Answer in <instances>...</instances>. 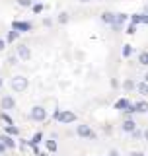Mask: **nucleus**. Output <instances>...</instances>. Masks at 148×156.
<instances>
[{
  "mask_svg": "<svg viewBox=\"0 0 148 156\" xmlns=\"http://www.w3.org/2000/svg\"><path fill=\"white\" fill-rule=\"evenodd\" d=\"M10 84H12V90L14 92H26L27 90V86H29V82H27V78L26 76H22V74H16L12 78V82H10Z\"/></svg>",
  "mask_w": 148,
  "mask_h": 156,
  "instance_id": "f257e3e1",
  "label": "nucleus"
},
{
  "mask_svg": "<svg viewBox=\"0 0 148 156\" xmlns=\"http://www.w3.org/2000/svg\"><path fill=\"white\" fill-rule=\"evenodd\" d=\"M76 135L80 136V139H90V140H96L97 139V135L92 131V127L90 125H84V123L76 127Z\"/></svg>",
  "mask_w": 148,
  "mask_h": 156,
  "instance_id": "f03ea898",
  "label": "nucleus"
},
{
  "mask_svg": "<svg viewBox=\"0 0 148 156\" xmlns=\"http://www.w3.org/2000/svg\"><path fill=\"white\" fill-rule=\"evenodd\" d=\"M29 117H31L33 121H45L47 119V109L45 107H41V105H35V107H31V111H29Z\"/></svg>",
  "mask_w": 148,
  "mask_h": 156,
  "instance_id": "7ed1b4c3",
  "label": "nucleus"
},
{
  "mask_svg": "<svg viewBox=\"0 0 148 156\" xmlns=\"http://www.w3.org/2000/svg\"><path fill=\"white\" fill-rule=\"evenodd\" d=\"M57 121H58V123H62V125L74 123V121H76V113H72V111H68V109H62L61 113H58Z\"/></svg>",
  "mask_w": 148,
  "mask_h": 156,
  "instance_id": "20e7f679",
  "label": "nucleus"
},
{
  "mask_svg": "<svg viewBox=\"0 0 148 156\" xmlns=\"http://www.w3.org/2000/svg\"><path fill=\"white\" fill-rule=\"evenodd\" d=\"M12 29H16L19 33H27L33 29V26L29 22H19V20H16V22H12Z\"/></svg>",
  "mask_w": 148,
  "mask_h": 156,
  "instance_id": "39448f33",
  "label": "nucleus"
},
{
  "mask_svg": "<svg viewBox=\"0 0 148 156\" xmlns=\"http://www.w3.org/2000/svg\"><path fill=\"white\" fill-rule=\"evenodd\" d=\"M16 55L19 57V61H29V58H31V49L27 45H18Z\"/></svg>",
  "mask_w": 148,
  "mask_h": 156,
  "instance_id": "423d86ee",
  "label": "nucleus"
},
{
  "mask_svg": "<svg viewBox=\"0 0 148 156\" xmlns=\"http://www.w3.org/2000/svg\"><path fill=\"white\" fill-rule=\"evenodd\" d=\"M0 107H2L4 111H10L16 107V100H14L12 96H2V100H0Z\"/></svg>",
  "mask_w": 148,
  "mask_h": 156,
  "instance_id": "0eeeda50",
  "label": "nucleus"
},
{
  "mask_svg": "<svg viewBox=\"0 0 148 156\" xmlns=\"http://www.w3.org/2000/svg\"><path fill=\"white\" fill-rule=\"evenodd\" d=\"M121 129L125 131V133H132V131L136 129V123H135V119H132V117H129V119H125V121H123V125H121Z\"/></svg>",
  "mask_w": 148,
  "mask_h": 156,
  "instance_id": "6e6552de",
  "label": "nucleus"
},
{
  "mask_svg": "<svg viewBox=\"0 0 148 156\" xmlns=\"http://www.w3.org/2000/svg\"><path fill=\"white\" fill-rule=\"evenodd\" d=\"M0 140H2V143L6 144L10 150H12V148H16V146H18V144H16V140H14L10 135H6V133H4V135H0Z\"/></svg>",
  "mask_w": 148,
  "mask_h": 156,
  "instance_id": "1a4fd4ad",
  "label": "nucleus"
},
{
  "mask_svg": "<svg viewBox=\"0 0 148 156\" xmlns=\"http://www.w3.org/2000/svg\"><path fill=\"white\" fill-rule=\"evenodd\" d=\"M132 104V101L129 100V98H121V100H117L115 101V109H121V111H125L127 107H129Z\"/></svg>",
  "mask_w": 148,
  "mask_h": 156,
  "instance_id": "9d476101",
  "label": "nucleus"
},
{
  "mask_svg": "<svg viewBox=\"0 0 148 156\" xmlns=\"http://www.w3.org/2000/svg\"><path fill=\"white\" fill-rule=\"evenodd\" d=\"M115 18H117V14H113V12H103L101 14V22L107 23V26H111V23L115 22Z\"/></svg>",
  "mask_w": 148,
  "mask_h": 156,
  "instance_id": "9b49d317",
  "label": "nucleus"
},
{
  "mask_svg": "<svg viewBox=\"0 0 148 156\" xmlns=\"http://www.w3.org/2000/svg\"><path fill=\"white\" fill-rule=\"evenodd\" d=\"M41 140H43V133H41V131H37V133L31 136V140H29V146H31V148H35V146H39Z\"/></svg>",
  "mask_w": 148,
  "mask_h": 156,
  "instance_id": "f8f14e48",
  "label": "nucleus"
},
{
  "mask_svg": "<svg viewBox=\"0 0 148 156\" xmlns=\"http://www.w3.org/2000/svg\"><path fill=\"white\" fill-rule=\"evenodd\" d=\"M135 107H136V113H148V101H144V100L136 101Z\"/></svg>",
  "mask_w": 148,
  "mask_h": 156,
  "instance_id": "ddd939ff",
  "label": "nucleus"
},
{
  "mask_svg": "<svg viewBox=\"0 0 148 156\" xmlns=\"http://www.w3.org/2000/svg\"><path fill=\"white\" fill-rule=\"evenodd\" d=\"M4 133L10 136H16V135H19V129L16 125H4Z\"/></svg>",
  "mask_w": 148,
  "mask_h": 156,
  "instance_id": "4468645a",
  "label": "nucleus"
},
{
  "mask_svg": "<svg viewBox=\"0 0 148 156\" xmlns=\"http://www.w3.org/2000/svg\"><path fill=\"white\" fill-rule=\"evenodd\" d=\"M135 88H136V84H135L132 78H127V80L123 82V90H125V92H131V90H135Z\"/></svg>",
  "mask_w": 148,
  "mask_h": 156,
  "instance_id": "2eb2a0df",
  "label": "nucleus"
},
{
  "mask_svg": "<svg viewBox=\"0 0 148 156\" xmlns=\"http://www.w3.org/2000/svg\"><path fill=\"white\" fill-rule=\"evenodd\" d=\"M136 90H139V94H140V96H148V82L142 80L140 84H136Z\"/></svg>",
  "mask_w": 148,
  "mask_h": 156,
  "instance_id": "dca6fc26",
  "label": "nucleus"
},
{
  "mask_svg": "<svg viewBox=\"0 0 148 156\" xmlns=\"http://www.w3.org/2000/svg\"><path fill=\"white\" fill-rule=\"evenodd\" d=\"M139 65L148 66V51H140L139 53Z\"/></svg>",
  "mask_w": 148,
  "mask_h": 156,
  "instance_id": "f3484780",
  "label": "nucleus"
},
{
  "mask_svg": "<svg viewBox=\"0 0 148 156\" xmlns=\"http://www.w3.org/2000/svg\"><path fill=\"white\" fill-rule=\"evenodd\" d=\"M142 20H144V12H142V14H132V16H131V23L139 26V23H142Z\"/></svg>",
  "mask_w": 148,
  "mask_h": 156,
  "instance_id": "a211bd4d",
  "label": "nucleus"
},
{
  "mask_svg": "<svg viewBox=\"0 0 148 156\" xmlns=\"http://www.w3.org/2000/svg\"><path fill=\"white\" fill-rule=\"evenodd\" d=\"M18 37H19V31L12 29V31L8 33V37H6V43H14V41H18Z\"/></svg>",
  "mask_w": 148,
  "mask_h": 156,
  "instance_id": "6ab92c4d",
  "label": "nucleus"
},
{
  "mask_svg": "<svg viewBox=\"0 0 148 156\" xmlns=\"http://www.w3.org/2000/svg\"><path fill=\"white\" fill-rule=\"evenodd\" d=\"M115 22L119 23V26H125L127 22H129V16L127 14H117V18H115Z\"/></svg>",
  "mask_w": 148,
  "mask_h": 156,
  "instance_id": "aec40b11",
  "label": "nucleus"
},
{
  "mask_svg": "<svg viewBox=\"0 0 148 156\" xmlns=\"http://www.w3.org/2000/svg\"><path fill=\"white\" fill-rule=\"evenodd\" d=\"M57 150V140L55 139H49L47 140V152H55Z\"/></svg>",
  "mask_w": 148,
  "mask_h": 156,
  "instance_id": "412c9836",
  "label": "nucleus"
},
{
  "mask_svg": "<svg viewBox=\"0 0 148 156\" xmlns=\"http://www.w3.org/2000/svg\"><path fill=\"white\" fill-rule=\"evenodd\" d=\"M0 119H2L6 125H14V121H12V117L8 115V111H2V113H0Z\"/></svg>",
  "mask_w": 148,
  "mask_h": 156,
  "instance_id": "4be33fe9",
  "label": "nucleus"
},
{
  "mask_svg": "<svg viewBox=\"0 0 148 156\" xmlns=\"http://www.w3.org/2000/svg\"><path fill=\"white\" fill-rule=\"evenodd\" d=\"M132 53H135V49H132L131 45H123V57H125V58H129Z\"/></svg>",
  "mask_w": 148,
  "mask_h": 156,
  "instance_id": "5701e85b",
  "label": "nucleus"
},
{
  "mask_svg": "<svg viewBox=\"0 0 148 156\" xmlns=\"http://www.w3.org/2000/svg\"><path fill=\"white\" fill-rule=\"evenodd\" d=\"M58 23H62V26L68 23V14L66 12H61V14H58Z\"/></svg>",
  "mask_w": 148,
  "mask_h": 156,
  "instance_id": "b1692460",
  "label": "nucleus"
},
{
  "mask_svg": "<svg viewBox=\"0 0 148 156\" xmlns=\"http://www.w3.org/2000/svg\"><path fill=\"white\" fill-rule=\"evenodd\" d=\"M31 10H33L35 14H41V12H43V4H41V2H35V4L31 6Z\"/></svg>",
  "mask_w": 148,
  "mask_h": 156,
  "instance_id": "393cba45",
  "label": "nucleus"
},
{
  "mask_svg": "<svg viewBox=\"0 0 148 156\" xmlns=\"http://www.w3.org/2000/svg\"><path fill=\"white\" fill-rule=\"evenodd\" d=\"M18 4L22 8H29V6H33V0H18Z\"/></svg>",
  "mask_w": 148,
  "mask_h": 156,
  "instance_id": "a878e982",
  "label": "nucleus"
},
{
  "mask_svg": "<svg viewBox=\"0 0 148 156\" xmlns=\"http://www.w3.org/2000/svg\"><path fill=\"white\" fill-rule=\"evenodd\" d=\"M125 33H129V35L136 33V26H135V23H129V26H127V29H125Z\"/></svg>",
  "mask_w": 148,
  "mask_h": 156,
  "instance_id": "bb28decb",
  "label": "nucleus"
},
{
  "mask_svg": "<svg viewBox=\"0 0 148 156\" xmlns=\"http://www.w3.org/2000/svg\"><path fill=\"white\" fill-rule=\"evenodd\" d=\"M18 61H19V57H18V55H12V57H10V58H8V65H12V66H16V65H18Z\"/></svg>",
  "mask_w": 148,
  "mask_h": 156,
  "instance_id": "cd10ccee",
  "label": "nucleus"
},
{
  "mask_svg": "<svg viewBox=\"0 0 148 156\" xmlns=\"http://www.w3.org/2000/svg\"><path fill=\"white\" fill-rule=\"evenodd\" d=\"M111 29H113V31H121V29H123V26H119L117 22H113V23H111Z\"/></svg>",
  "mask_w": 148,
  "mask_h": 156,
  "instance_id": "c85d7f7f",
  "label": "nucleus"
},
{
  "mask_svg": "<svg viewBox=\"0 0 148 156\" xmlns=\"http://www.w3.org/2000/svg\"><path fill=\"white\" fill-rule=\"evenodd\" d=\"M6 148H8V146H6V144H4V143H2V140H0V156H2L4 152H6Z\"/></svg>",
  "mask_w": 148,
  "mask_h": 156,
  "instance_id": "c756f323",
  "label": "nucleus"
},
{
  "mask_svg": "<svg viewBox=\"0 0 148 156\" xmlns=\"http://www.w3.org/2000/svg\"><path fill=\"white\" fill-rule=\"evenodd\" d=\"M129 156H146V154H144V152H140V150H132Z\"/></svg>",
  "mask_w": 148,
  "mask_h": 156,
  "instance_id": "7c9ffc66",
  "label": "nucleus"
},
{
  "mask_svg": "<svg viewBox=\"0 0 148 156\" xmlns=\"http://www.w3.org/2000/svg\"><path fill=\"white\" fill-rule=\"evenodd\" d=\"M51 23H53V20H51V18H45V20H43V26H45V27H49Z\"/></svg>",
  "mask_w": 148,
  "mask_h": 156,
  "instance_id": "2f4dec72",
  "label": "nucleus"
},
{
  "mask_svg": "<svg viewBox=\"0 0 148 156\" xmlns=\"http://www.w3.org/2000/svg\"><path fill=\"white\" fill-rule=\"evenodd\" d=\"M4 47H6V41H4V39H0V51H4Z\"/></svg>",
  "mask_w": 148,
  "mask_h": 156,
  "instance_id": "473e14b6",
  "label": "nucleus"
},
{
  "mask_svg": "<svg viewBox=\"0 0 148 156\" xmlns=\"http://www.w3.org/2000/svg\"><path fill=\"white\" fill-rule=\"evenodd\" d=\"M107 156H119V152H117V150H111V152L107 154Z\"/></svg>",
  "mask_w": 148,
  "mask_h": 156,
  "instance_id": "72a5a7b5",
  "label": "nucleus"
},
{
  "mask_svg": "<svg viewBox=\"0 0 148 156\" xmlns=\"http://www.w3.org/2000/svg\"><path fill=\"white\" fill-rule=\"evenodd\" d=\"M144 140H148V129L144 131Z\"/></svg>",
  "mask_w": 148,
  "mask_h": 156,
  "instance_id": "f704fd0d",
  "label": "nucleus"
},
{
  "mask_svg": "<svg viewBox=\"0 0 148 156\" xmlns=\"http://www.w3.org/2000/svg\"><path fill=\"white\" fill-rule=\"evenodd\" d=\"M39 156H51V154H49V152H41V154H39Z\"/></svg>",
  "mask_w": 148,
  "mask_h": 156,
  "instance_id": "c9c22d12",
  "label": "nucleus"
},
{
  "mask_svg": "<svg viewBox=\"0 0 148 156\" xmlns=\"http://www.w3.org/2000/svg\"><path fill=\"white\" fill-rule=\"evenodd\" d=\"M144 82H148V72H146V74H144Z\"/></svg>",
  "mask_w": 148,
  "mask_h": 156,
  "instance_id": "e433bc0d",
  "label": "nucleus"
},
{
  "mask_svg": "<svg viewBox=\"0 0 148 156\" xmlns=\"http://www.w3.org/2000/svg\"><path fill=\"white\" fill-rule=\"evenodd\" d=\"M144 14H148V4H146V6H144Z\"/></svg>",
  "mask_w": 148,
  "mask_h": 156,
  "instance_id": "4c0bfd02",
  "label": "nucleus"
},
{
  "mask_svg": "<svg viewBox=\"0 0 148 156\" xmlns=\"http://www.w3.org/2000/svg\"><path fill=\"white\" fill-rule=\"evenodd\" d=\"M4 86V80H2V78H0V88H2Z\"/></svg>",
  "mask_w": 148,
  "mask_h": 156,
  "instance_id": "58836bf2",
  "label": "nucleus"
},
{
  "mask_svg": "<svg viewBox=\"0 0 148 156\" xmlns=\"http://www.w3.org/2000/svg\"><path fill=\"white\" fill-rule=\"evenodd\" d=\"M80 2H90V0H80Z\"/></svg>",
  "mask_w": 148,
  "mask_h": 156,
  "instance_id": "ea45409f",
  "label": "nucleus"
}]
</instances>
